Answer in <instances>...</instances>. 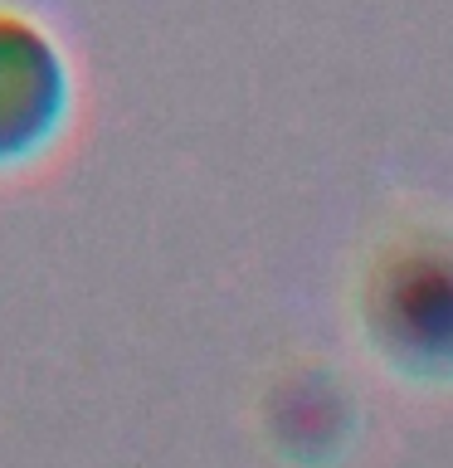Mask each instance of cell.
<instances>
[{
    "instance_id": "1",
    "label": "cell",
    "mask_w": 453,
    "mask_h": 468,
    "mask_svg": "<svg viewBox=\"0 0 453 468\" xmlns=\"http://www.w3.org/2000/svg\"><path fill=\"white\" fill-rule=\"evenodd\" d=\"M49 54L20 25H0V132H20L49 102Z\"/></svg>"
}]
</instances>
